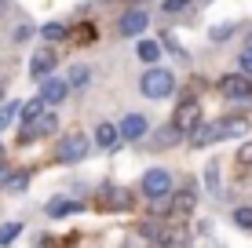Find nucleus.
Wrapping results in <instances>:
<instances>
[{
    "label": "nucleus",
    "instance_id": "obj_32",
    "mask_svg": "<svg viewBox=\"0 0 252 248\" xmlns=\"http://www.w3.org/2000/svg\"><path fill=\"white\" fill-rule=\"evenodd\" d=\"M7 175H11V172H7V165H0V190H4V183H7Z\"/></svg>",
    "mask_w": 252,
    "mask_h": 248
},
{
    "label": "nucleus",
    "instance_id": "obj_24",
    "mask_svg": "<svg viewBox=\"0 0 252 248\" xmlns=\"http://www.w3.org/2000/svg\"><path fill=\"white\" fill-rule=\"evenodd\" d=\"M205 186L212 193H220V161H212V165L205 168Z\"/></svg>",
    "mask_w": 252,
    "mask_h": 248
},
{
    "label": "nucleus",
    "instance_id": "obj_18",
    "mask_svg": "<svg viewBox=\"0 0 252 248\" xmlns=\"http://www.w3.org/2000/svg\"><path fill=\"white\" fill-rule=\"evenodd\" d=\"M135 55L143 58V62H158V58H161V44H158V40H139Z\"/></svg>",
    "mask_w": 252,
    "mask_h": 248
},
{
    "label": "nucleus",
    "instance_id": "obj_7",
    "mask_svg": "<svg viewBox=\"0 0 252 248\" xmlns=\"http://www.w3.org/2000/svg\"><path fill=\"white\" fill-rule=\"evenodd\" d=\"M220 91L227 99H252V77L249 73H227L220 81Z\"/></svg>",
    "mask_w": 252,
    "mask_h": 248
},
{
    "label": "nucleus",
    "instance_id": "obj_34",
    "mask_svg": "<svg viewBox=\"0 0 252 248\" xmlns=\"http://www.w3.org/2000/svg\"><path fill=\"white\" fill-rule=\"evenodd\" d=\"M0 102H4V81H0Z\"/></svg>",
    "mask_w": 252,
    "mask_h": 248
},
{
    "label": "nucleus",
    "instance_id": "obj_8",
    "mask_svg": "<svg viewBox=\"0 0 252 248\" xmlns=\"http://www.w3.org/2000/svg\"><path fill=\"white\" fill-rule=\"evenodd\" d=\"M48 73H55V48H40L30 58V77L33 81H44Z\"/></svg>",
    "mask_w": 252,
    "mask_h": 248
},
{
    "label": "nucleus",
    "instance_id": "obj_23",
    "mask_svg": "<svg viewBox=\"0 0 252 248\" xmlns=\"http://www.w3.org/2000/svg\"><path fill=\"white\" fill-rule=\"evenodd\" d=\"M22 110V102H0V132H4L7 124H11V117Z\"/></svg>",
    "mask_w": 252,
    "mask_h": 248
},
{
    "label": "nucleus",
    "instance_id": "obj_30",
    "mask_svg": "<svg viewBox=\"0 0 252 248\" xmlns=\"http://www.w3.org/2000/svg\"><path fill=\"white\" fill-rule=\"evenodd\" d=\"M238 165H245V168H252V142H245V146L238 150Z\"/></svg>",
    "mask_w": 252,
    "mask_h": 248
},
{
    "label": "nucleus",
    "instance_id": "obj_2",
    "mask_svg": "<svg viewBox=\"0 0 252 248\" xmlns=\"http://www.w3.org/2000/svg\"><path fill=\"white\" fill-rule=\"evenodd\" d=\"M55 132H59V113H55V110H44V113H37L33 121H22L19 142L26 146V142H37V139H44V135H55Z\"/></svg>",
    "mask_w": 252,
    "mask_h": 248
},
{
    "label": "nucleus",
    "instance_id": "obj_9",
    "mask_svg": "<svg viewBox=\"0 0 252 248\" xmlns=\"http://www.w3.org/2000/svg\"><path fill=\"white\" fill-rule=\"evenodd\" d=\"M179 135H183V132H179L176 124H164L161 132H154V139H146V135H143L139 142H143L146 150H168V146H176V142H179Z\"/></svg>",
    "mask_w": 252,
    "mask_h": 248
},
{
    "label": "nucleus",
    "instance_id": "obj_22",
    "mask_svg": "<svg viewBox=\"0 0 252 248\" xmlns=\"http://www.w3.org/2000/svg\"><path fill=\"white\" fill-rule=\"evenodd\" d=\"M40 37H44L48 44H55V40H63V37H66V26H63V22H48L44 29H40Z\"/></svg>",
    "mask_w": 252,
    "mask_h": 248
},
{
    "label": "nucleus",
    "instance_id": "obj_1",
    "mask_svg": "<svg viewBox=\"0 0 252 248\" xmlns=\"http://www.w3.org/2000/svg\"><path fill=\"white\" fill-rule=\"evenodd\" d=\"M139 91H143L146 99H164V95H172L176 91V77H172V70H146L143 73V81H139Z\"/></svg>",
    "mask_w": 252,
    "mask_h": 248
},
{
    "label": "nucleus",
    "instance_id": "obj_5",
    "mask_svg": "<svg viewBox=\"0 0 252 248\" xmlns=\"http://www.w3.org/2000/svg\"><path fill=\"white\" fill-rule=\"evenodd\" d=\"M132 204H135L132 193L121 190V186H102V190H99V208L102 212H128Z\"/></svg>",
    "mask_w": 252,
    "mask_h": 248
},
{
    "label": "nucleus",
    "instance_id": "obj_21",
    "mask_svg": "<svg viewBox=\"0 0 252 248\" xmlns=\"http://www.w3.org/2000/svg\"><path fill=\"white\" fill-rule=\"evenodd\" d=\"M26 186H30V172H15V175H7L4 193H22Z\"/></svg>",
    "mask_w": 252,
    "mask_h": 248
},
{
    "label": "nucleus",
    "instance_id": "obj_14",
    "mask_svg": "<svg viewBox=\"0 0 252 248\" xmlns=\"http://www.w3.org/2000/svg\"><path fill=\"white\" fill-rule=\"evenodd\" d=\"M146 22H150L146 11H125L121 22H117V33H121V37H139V33L146 29Z\"/></svg>",
    "mask_w": 252,
    "mask_h": 248
},
{
    "label": "nucleus",
    "instance_id": "obj_3",
    "mask_svg": "<svg viewBox=\"0 0 252 248\" xmlns=\"http://www.w3.org/2000/svg\"><path fill=\"white\" fill-rule=\"evenodd\" d=\"M92 150L88 135L84 132H73V135H63V139L55 142V161H63V165H73V161H84Z\"/></svg>",
    "mask_w": 252,
    "mask_h": 248
},
{
    "label": "nucleus",
    "instance_id": "obj_12",
    "mask_svg": "<svg viewBox=\"0 0 252 248\" xmlns=\"http://www.w3.org/2000/svg\"><path fill=\"white\" fill-rule=\"evenodd\" d=\"M66 91H69V81H63V77H44V81H40V95L48 99V106H59V102L66 99Z\"/></svg>",
    "mask_w": 252,
    "mask_h": 248
},
{
    "label": "nucleus",
    "instance_id": "obj_16",
    "mask_svg": "<svg viewBox=\"0 0 252 248\" xmlns=\"http://www.w3.org/2000/svg\"><path fill=\"white\" fill-rule=\"evenodd\" d=\"M81 208H84L81 201H63V197H55V201L44 204V212L51 219H66V216H73V212H81Z\"/></svg>",
    "mask_w": 252,
    "mask_h": 248
},
{
    "label": "nucleus",
    "instance_id": "obj_33",
    "mask_svg": "<svg viewBox=\"0 0 252 248\" xmlns=\"http://www.w3.org/2000/svg\"><path fill=\"white\" fill-rule=\"evenodd\" d=\"M245 44H252V26H249V29H245Z\"/></svg>",
    "mask_w": 252,
    "mask_h": 248
},
{
    "label": "nucleus",
    "instance_id": "obj_19",
    "mask_svg": "<svg viewBox=\"0 0 252 248\" xmlns=\"http://www.w3.org/2000/svg\"><path fill=\"white\" fill-rule=\"evenodd\" d=\"M44 110H48V99H44V95H37V99L22 102V110H19V113H22V121H33V117H37V113H44Z\"/></svg>",
    "mask_w": 252,
    "mask_h": 248
},
{
    "label": "nucleus",
    "instance_id": "obj_27",
    "mask_svg": "<svg viewBox=\"0 0 252 248\" xmlns=\"http://www.w3.org/2000/svg\"><path fill=\"white\" fill-rule=\"evenodd\" d=\"M19 230H22V223H4L0 226V245H11L19 237Z\"/></svg>",
    "mask_w": 252,
    "mask_h": 248
},
{
    "label": "nucleus",
    "instance_id": "obj_11",
    "mask_svg": "<svg viewBox=\"0 0 252 248\" xmlns=\"http://www.w3.org/2000/svg\"><path fill=\"white\" fill-rule=\"evenodd\" d=\"M143 135H150V124H146V117H143V113H128L125 121H121V139L139 142Z\"/></svg>",
    "mask_w": 252,
    "mask_h": 248
},
{
    "label": "nucleus",
    "instance_id": "obj_31",
    "mask_svg": "<svg viewBox=\"0 0 252 248\" xmlns=\"http://www.w3.org/2000/svg\"><path fill=\"white\" fill-rule=\"evenodd\" d=\"M33 37V26L26 22V26H19V29H15V40H30Z\"/></svg>",
    "mask_w": 252,
    "mask_h": 248
},
{
    "label": "nucleus",
    "instance_id": "obj_25",
    "mask_svg": "<svg viewBox=\"0 0 252 248\" xmlns=\"http://www.w3.org/2000/svg\"><path fill=\"white\" fill-rule=\"evenodd\" d=\"M234 226L238 230H252V208L245 204V208H234Z\"/></svg>",
    "mask_w": 252,
    "mask_h": 248
},
{
    "label": "nucleus",
    "instance_id": "obj_20",
    "mask_svg": "<svg viewBox=\"0 0 252 248\" xmlns=\"http://www.w3.org/2000/svg\"><path fill=\"white\" fill-rule=\"evenodd\" d=\"M66 81H69V88H88V84H92V70H88V66H73Z\"/></svg>",
    "mask_w": 252,
    "mask_h": 248
},
{
    "label": "nucleus",
    "instance_id": "obj_26",
    "mask_svg": "<svg viewBox=\"0 0 252 248\" xmlns=\"http://www.w3.org/2000/svg\"><path fill=\"white\" fill-rule=\"evenodd\" d=\"M190 7V0H161V11L164 15H183Z\"/></svg>",
    "mask_w": 252,
    "mask_h": 248
},
{
    "label": "nucleus",
    "instance_id": "obj_17",
    "mask_svg": "<svg viewBox=\"0 0 252 248\" xmlns=\"http://www.w3.org/2000/svg\"><path fill=\"white\" fill-rule=\"evenodd\" d=\"M216 139H220V135H216V124H197L194 132H190V146H194V150H201V146H212Z\"/></svg>",
    "mask_w": 252,
    "mask_h": 248
},
{
    "label": "nucleus",
    "instance_id": "obj_29",
    "mask_svg": "<svg viewBox=\"0 0 252 248\" xmlns=\"http://www.w3.org/2000/svg\"><path fill=\"white\" fill-rule=\"evenodd\" d=\"M208 37H212L216 44H220V40H227V37H234V26H216V29L208 33Z\"/></svg>",
    "mask_w": 252,
    "mask_h": 248
},
{
    "label": "nucleus",
    "instance_id": "obj_6",
    "mask_svg": "<svg viewBox=\"0 0 252 248\" xmlns=\"http://www.w3.org/2000/svg\"><path fill=\"white\" fill-rule=\"evenodd\" d=\"M164 193H172V175L164 172V168H150V172L143 175V197H164Z\"/></svg>",
    "mask_w": 252,
    "mask_h": 248
},
{
    "label": "nucleus",
    "instance_id": "obj_4",
    "mask_svg": "<svg viewBox=\"0 0 252 248\" xmlns=\"http://www.w3.org/2000/svg\"><path fill=\"white\" fill-rule=\"evenodd\" d=\"M172 124H176L183 135H190L197 124H201V102H197V99H183L179 110L172 113Z\"/></svg>",
    "mask_w": 252,
    "mask_h": 248
},
{
    "label": "nucleus",
    "instance_id": "obj_15",
    "mask_svg": "<svg viewBox=\"0 0 252 248\" xmlns=\"http://www.w3.org/2000/svg\"><path fill=\"white\" fill-rule=\"evenodd\" d=\"M95 146L117 150V146H121V128H114V124H99V128H95Z\"/></svg>",
    "mask_w": 252,
    "mask_h": 248
},
{
    "label": "nucleus",
    "instance_id": "obj_13",
    "mask_svg": "<svg viewBox=\"0 0 252 248\" xmlns=\"http://www.w3.org/2000/svg\"><path fill=\"white\" fill-rule=\"evenodd\" d=\"M216 135L220 139H241V135H249V117H223V121H216Z\"/></svg>",
    "mask_w": 252,
    "mask_h": 248
},
{
    "label": "nucleus",
    "instance_id": "obj_10",
    "mask_svg": "<svg viewBox=\"0 0 252 248\" xmlns=\"http://www.w3.org/2000/svg\"><path fill=\"white\" fill-rule=\"evenodd\" d=\"M194 204H197V186L190 183L187 190H179V193H172V219H183L194 212Z\"/></svg>",
    "mask_w": 252,
    "mask_h": 248
},
{
    "label": "nucleus",
    "instance_id": "obj_28",
    "mask_svg": "<svg viewBox=\"0 0 252 248\" xmlns=\"http://www.w3.org/2000/svg\"><path fill=\"white\" fill-rule=\"evenodd\" d=\"M238 66H241V73L252 77V44H245V51L238 55Z\"/></svg>",
    "mask_w": 252,
    "mask_h": 248
}]
</instances>
